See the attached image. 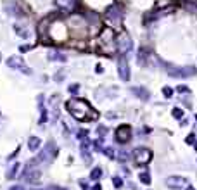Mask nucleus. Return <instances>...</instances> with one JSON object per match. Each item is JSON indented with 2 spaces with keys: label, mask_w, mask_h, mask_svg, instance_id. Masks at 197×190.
Returning <instances> with one entry per match:
<instances>
[{
  "label": "nucleus",
  "mask_w": 197,
  "mask_h": 190,
  "mask_svg": "<svg viewBox=\"0 0 197 190\" xmlns=\"http://www.w3.org/2000/svg\"><path fill=\"white\" fill-rule=\"evenodd\" d=\"M68 111L73 118H76L78 121H94L97 119V113L92 109V106L87 100L81 99H71L68 100Z\"/></svg>",
  "instance_id": "f257e3e1"
},
{
  "label": "nucleus",
  "mask_w": 197,
  "mask_h": 190,
  "mask_svg": "<svg viewBox=\"0 0 197 190\" xmlns=\"http://www.w3.org/2000/svg\"><path fill=\"white\" fill-rule=\"evenodd\" d=\"M106 133H107V128H106V126H98V128H97V135L100 137V138H104V137H106Z\"/></svg>",
  "instance_id": "aec40b11"
},
{
  "label": "nucleus",
  "mask_w": 197,
  "mask_h": 190,
  "mask_svg": "<svg viewBox=\"0 0 197 190\" xmlns=\"http://www.w3.org/2000/svg\"><path fill=\"white\" fill-rule=\"evenodd\" d=\"M81 157L90 164L92 163V156H90V151H87V149H81Z\"/></svg>",
  "instance_id": "a211bd4d"
},
{
  "label": "nucleus",
  "mask_w": 197,
  "mask_h": 190,
  "mask_svg": "<svg viewBox=\"0 0 197 190\" xmlns=\"http://www.w3.org/2000/svg\"><path fill=\"white\" fill-rule=\"evenodd\" d=\"M9 190H24V189H23L21 185H14V187H11Z\"/></svg>",
  "instance_id": "b1692460"
},
{
  "label": "nucleus",
  "mask_w": 197,
  "mask_h": 190,
  "mask_svg": "<svg viewBox=\"0 0 197 190\" xmlns=\"http://www.w3.org/2000/svg\"><path fill=\"white\" fill-rule=\"evenodd\" d=\"M173 116H175V118H177V119H182V116H183V111H182V109H175V111H173Z\"/></svg>",
  "instance_id": "4be33fe9"
},
{
  "label": "nucleus",
  "mask_w": 197,
  "mask_h": 190,
  "mask_svg": "<svg viewBox=\"0 0 197 190\" xmlns=\"http://www.w3.org/2000/svg\"><path fill=\"white\" fill-rule=\"evenodd\" d=\"M138 180H140V183H144V185H151V175L147 173V171H142L140 175H138Z\"/></svg>",
  "instance_id": "ddd939ff"
},
{
  "label": "nucleus",
  "mask_w": 197,
  "mask_h": 190,
  "mask_svg": "<svg viewBox=\"0 0 197 190\" xmlns=\"http://www.w3.org/2000/svg\"><path fill=\"white\" fill-rule=\"evenodd\" d=\"M56 4L62 9H71L75 5V0H56Z\"/></svg>",
  "instance_id": "2eb2a0df"
},
{
  "label": "nucleus",
  "mask_w": 197,
  "mask_h": 190,
  "mask_svg": "<svg viewBox=\"0 0 197 190\" xmlns=\"http://www.w3.org/2000/svg\"><path fill=\"white\" fill-rule=\"evenodd\" d=\"M166 185H168V189L182 190L183 187H187V178H183V176H168Z\"/></svg>",
  "instance_id": "39448f33"
},
{
  "label": "nucleus",
  "mask_w": 197,
  "mask_h": 190,
  "mask_svg": "<svg viewBox=\"0 0 197 190\" xmlns=\"http://www.w3.org/2000/svg\"><path fill=\"white\" fill-rule=\"evenodd\" d=\"M80 185H81V189H83V190H90V189H88V185H85V183H83V182H81V183H80Z\"/></svg>",
  "instance_id": "a878e982"
},
{
  "label": "nucleus",
  "mask_w": 197,
  "mask_h": 190,
  "mask_svg": "<svg viewBox=\"0 0 197 190\" xmlns=\"http://www.w3.org/2000/svg\"><path fill=\"white\" fill-rule=\"evenodd\" d=\"M119 76H121V80H125V81L130 80V68H128V64H126L125 59H119Z\"/></svg>",
  "instance_id": "1a4fd4ad"
},
{
  "label": "nucleus",
  "mask_w": 197,
  "mask_h": 190,
  "mask_svg": "<svg viewBox=\"0 0 197 190\" xmlns=\"http://www.w3.org/2000/svg\"><path fill=\"white\" fill-rule=\"evenodd\" d=\"M38 163H40L38 159H33L31 163H28L26 170L23 171V180L30 185H37L42 180V170H40Z\"/></svg>",
  "instance_id": "f03ea898"
},
{
  "label": "nucleus",
  "mask_w": 197,
  "mask_h": 190,
  "mask_svg": "<svg viewBox=\"0 0 197 190\" xmlns=\"http://www.w3.org/2000/svg\"><path fill=\"white\" fill-rule=\"evenodd\" d=\"M38 190H42V189H38Z\"/></svg>",
  "instance_id": "c85d7f7f"
},
{
  "label": "nucleus",
  "mask_w": 197,
  "mask_h": 190,
  "mask_svg": "<svg viewBox=\"0 0 197 190\" xmlns=\"http://www.w3.org/2000/svg\"><path fill=\"white\" fill-rule=\"evenodd\" d=\"M168 73L171 76H175V78H187V76L196 75V69L194 68H189V69H170Z\"/></svg>",
  "instance_id": "6e6552de"
},
{
  "label": "nucleus",
  "mask_w": 197,
  "mask_h": 190,
  "mask_svg": "<svg viewBox=\"0 0 197 190\" xmlns=\"http://www.w3.org/2000/svg\"><path fill=\"white\" fill-rule=\"evenodd\" d=\"M118 159L121 161V163H128L130 159H132V154L128 151H119L118 152Z\"/></svg>",
  "instance_id": "4468645a"
},
{
  "label": "nucleus",
  "mask_w": 197,
  "mask_h": 190,
  "mask_svg": "<svg viewBox=\"0 0 197 190\" xmlns=\"http://www.w3.org/2000/svg\"><path fill=\"white\" fill-rule=\"evenodd\" d=\"M40 145H42V140H40L38 137H35V135L30 137V140H28V149H30V151H33V152L38 151Z\"/></svg>",
  "instance_id": "9d476101"
},
{
  "label": "nucleus",
  "mask_w": 197,
  "mask_h": 190,
  "mask_svg": "<svg viewBox=\"0 0 197 190\" xmlns=\"http://www.w3.org/2000/svg\"><path fill=\"white\" fill-rule=\"evenodd\" d=\"M94 190H102V187H100V185H95V187H94Z\"/></svg>",
  "instance_id": "bb28decb"
},
{
  "label": "nucleus",
  "mask_w": 197,
  "mask_h": 190,
  "mask_svg": "<svg viewBox=\"0 0 197 190\" xmlns=\"http://www.w3.org/2000/svg\"><path fill=\"white\" fill-rule=\"evenodd\" d=\"M19 170H21V164L19 163H14V164L9 168V171H7V180H14V178L18 176Z\"/></svg>",
  "instance_id": "9b49d317"
},
{
  "label": "nucleus",
  "mask_w": 197,
  "mask_h": 190,
  "mask_svg": "<svg viewBox=\"0 0 197 190\" xmlns=\"http://www.w3.org/2000/svg\"><path fill=\"white\" fill-rule=\"evenodd\" d=\"M116 140H118L119 144H126V142H130V138H132V128L130 126H126V125H121L118 130H116Z\"/></svg>",
  "instance_id": "423d86ee"
},
{
  "label": "nucleus",
  "mask_w": 197,
  "mask_h": 190,
  "mask_svg": "<svg viewBox=\"0 0 197 190\" xmlns=\"http://www.w3.org/2000/svg\"><path fill=\"white\" fill-rule=\"evenodd\" d=\"M187 190H196L194 187H187Z\"/></svg>",
  "instance_id": "cd10ccee"
},
{
  "label": "nucleus",
  "mask_w": 197,
  "mask_h": 190,
  "mask_svg": "<svg viewBox=\"0 0 197 190\" xmlns=\"http://www.w3.org/2000/svg\"><path fill=\"white\" fill-rule=\"evenodd\" d=\"M132 92L137 95L138 99H142V100H147V99H149V94H147L145 88H138V87H135V88H132Z\"/></svg>",
  "instance_id": "f8f14e48"
},
{
  "label": "nucleus",
  "mask_w": 197,
  "mask_h": 190,
  "mask_svg": "<svg viewBox=\"0 0 197 190\" xmlns=\"http://www.w3.org/2000/svg\"><path fill=\"white\" fill-rule=\"evenodd\" d=\"M187 142H189V144H192V142H194V135H189V138H187Z\"/></svg>",
  "instance_id": "393cba45"
},
{
  "label": "nucleus",
  "mask_w": 197,
  "mask_h": 190,
  "mask_svg": "<svg viewBox=\"0 0 197 190\" xmlns=\"http://www.w3.org/2000/svg\"><path fill=\"white\" fill-rule=\"evenodd\" d=\"M104 154H106L107 157H111V159H113V157H114V149H111V147H106V149H104Z\"/></svg>",
  "instance_id": "412c9836"
},
{
  "label": "nucleus",
  "mask_w": 197,
  "mask_h": 190,
  "mask_svg": "<svg viewBox=\"0 0 197 190\" xmlns=\"http://www.w3.org/2000/svg\"><path fill=\"white\" fill-rule=\"evenodd\" d=\"M163 94L166 95V97H171V95H173V90L168 88V87H164V88H163Z\"/></svg>",
  "instance_id": "5701e85b"
},
{
  "label": "nucleus",
  "mask_w": 197,
  "mask_h": 190,
  "mask_svg": "<svg viewBox=\"0 0 197 190\" xmlns=\"http://www.w3.org/2000/svg\"><path fill=\"white\" fill-rule=\"evenodd\" d=\"M113 185H114V189H121L123 187V180L119 176H113Z\"/></svg>",
  "instance_id": "6ab92c4d"
},
{
  "label": "nucleus",
  "mask_w": 197,
  "mask_h": 190,
  "mask_svg": "<svg viewBox=\"0 0 197 190\" xmlns=\"http://www.w3.org/2000/svg\"><path fill=\"white\" fill-rule=\"evenodd\" d=\"M57 154H59V151H57V147H56V144L54 142H49L45 147H43V151L38 154V159L40 163H45V164H49V163H52L56 157H57Z\"/></svg>",
  "instance_id": "7ed1b4c3"
},
{
  "label": "nucleus",
  "mask_w": 197,
  "mask_h": 190,
  "mask_svg": "<svg viewBox=\"0 0 197 190\" xmlns=\"http://www.w3.org/2000/svg\"><path fill=\"white\" fill-rule=\"evenodd\" d=\"M100 176H102V170H100L98 166H97V168H94V170H92V173H90V178H92L94 182H97Z\"/></svg>",
  "instance_id": "dca6fc26"
},
{
  "label": "nucleus",
  "mask_w": 197,
  "mask_h": 190,
  "mask_svg": "<svg viewBox=\"0 0 197 190\" xmlns=\"http://www.w3.org/2000/svg\"><path fill=\"white\" fill-rule=\"evenodd\" d=\"M102 142H104V138H98V140H95V142H94V149H95L97 152H104V149H106Z\"/></svg>",
  "instance_id": "f3484780"
},
{
  "label": "nucleus",
  "mask_w": 197,
  "mask_h": 190,
  "mask_svg": "<svg viewBox=\"0 0 197 190\" xmlns=\"http://www.w3.org/2000/svg\"><path fill=\"white\" fill-rule=\"evenodd\" d=\"M133 159L138 166H147L152 161V151L147 147H137L133 151Z\"/></svg>",
  "instance_id": "20e7f679"
},
{
  "label": "nucleus",
  "mask_w": 197,
  "mask_h": 190,
  "mask_svg": "<svg viewBox=\"0 0 197 190\" xmlns=\"http://www.w3.org/2000/svg\"><path fill=\"white\" fill-rule=\"evenodd\" d=\"M7 64H9L11 68H14V69H19V71H23L24 75H30V73H31V71L26 68V64L23 62V59H21V57H11V59L7 61Z\"/></svg>",
  "instance_id": "0eeeda50"
}]
</instances>
